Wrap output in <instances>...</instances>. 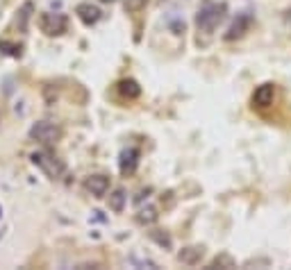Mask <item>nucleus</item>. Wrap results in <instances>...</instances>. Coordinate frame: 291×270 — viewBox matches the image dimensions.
<instances>
[{"label":"nucleus","instance_id":"obj_5","mask_svg":"<svg viewBox=\"0 0 291 270\" xmlns=\"http://www.w3.org/2000/svg\"><path fill=\"white\" fill-rule=\"evenodd\" d=\"M250 23H253V16H250V11H243V14H237V18L232 21V25L227 27L225 32V41H234V39H241L243 34L248 32Z\"/></svg>","mask_w":291,"mask_h":270},{"label":"nucleus","instance_id":"obj_8","mask_svg":"<svg viewBox=\"0 0 291 270\" xmlns=\"http://www.w3.org/2000/svg\"><path fill=\"white\" fill-rule=\"evenodd\" d=\"M273 100H275V87L273 84H262V87L255 89V93H253L255 107L264 109V107H269V105H273Z\"/></svg>","mask_w":291,"mask_h":270},{"label":"nucleus","instance_id":"obj_7","mask_svg":"<svg viewBox=\"0 0 291 270\" xmlns=\"http://www.w3.org/2000/svg\"><path fill=\"white\" fill-rule=\"evenodd\" d=\"M137 163H139V150H137V148H125V150L121 152V159H119L121 173L132 175L137 170Z\"/></svg>","mask_w":291,"mask_h":270},{"label":"nucleus","instance_id":"obj_3","mask_svg":"<svg viewBox=\"0 0 291 270\" xmlns=\"http://www.w3.org/2000/svg\"><path fill=\"white\" fill-rule=\"evenodd\" d=\"M30 139L37 141V143H55V141L60 139V127L48 120H39V123L32 125V130H30Z\"/></svg>","mask_w":291,"mask_h":270},{"label":"nucleus","instance_id":"obj_6","mask_svg":"<svg viewBox=\"0 0 291 270\" xmlns=\"http://www.w3.org/2000/svg\"><path fill=\"white\" fill-rule=\"evenodd\" d=\"M84 186L93 198H105V193L109 191V177L107 175H89Z\"/></svg>","mask_w":291,"mask_h":270},{"label":"nucleus","instance_id":"obj_15","mask_svg":"<svg viewBox=\"0 0 291 270\" xmlns=\"http://www.w3.org/2000/svg\"><path fill=\"white\" fill-rule=\"evenodd\" d=\"M148 5V0H125V11L135 14V11H141L144 7Z\"/></svg>","mask_w":291,"mask_h":270},{"label":"nucleus","instance_id":"obj_4","mask_svg":"<svg viewBox=\"0 0 291 270\" xmlns=\"http://www.w3.org/2000/svg\"><path fill=\"white\" fill-rule=\"evenodd\" d=\"M32 162L37 163L39 168H41L43 173H48L53 179H57L62 173H64V166H62V163L57 162L53 155H48V152H34V155H32Z\"/></svg>","mask_w":291,"mask_h":270},{"label":"nucleus","instance_id":"obj_16","mask_svg":"<svg viewBox=\"0 0 291 270\" xmlns=\"http://www.w3.org/2000/svg\"><path fill=\"white\" fill-rule=\"evenodd\" d=\"M216 266H223V268H234V261H232L227 254H221V257H216V259L212 261V268H216Z\"/></svg>","mask_w":291,"mask_h":270},{"label":"nucleus","instance_id":"obj_11","mask_svg":"<svg viewBox=\"0 0 291 270\" xmlns=\"http://www.w3.org/2000/svg\"><path fill=\"white\" fill-rule=\"evenodd\" d=\"M119 93L132 100V98H139L141 96V87L137 84L135 80H121L119 82Z\"/></svg>","mask_w":291,"mask_h":270},{"label":"nucleus","instance_id":"obj_13","mask_svg":"<svg viewBox=\"0 0 291 270\" xmlns=\"http://www.w3.org/2000/svg\"><path fill=\"white\" fill-rule=\"evenodd\" d=\"M139 222H144V225H150V222H155L157 220V209L155 207H146V209H141L139 211Z\"/></svg>","mask_w":291,"mask_h":270},{"label":"nucleus","instance_id":"obj_12","mask_svg":"<svg viewBox=\"0 0 291 270\" xmlns=\"http://www.w3.org/2000/svg\"><path fill=\"white\" fill-rule=\"evenodd\" d=\"M125 200H128L125 191H123V189H114L112 193H109V209L116 211V214H119V211H123Z\"/></svg>","mask_w":291,"mask_h":270},{"label":"nucleus","instance_id":"obj_9","mask_svg":"<svg viewBox=\"0 0 291 270\" xmlns=\"http://www.w3.org/2000/svg\"><path fill=\"white\" fill-rule=\"evenodd\" d=\"M75 14L80 16V21L84 23V25H93V23H98V18H100V9H98L96 5H91V2H82V5H77Z\"/></svg>","mask_w":291,"mask_h":270},{"label":"nucleus","instance_id":"obj_17","mask_svg":"<svg viewBox=\"0 0 291 270\" xmlns=\"http://www.w3.org/2000/svg\"><path fill=\"white\" fill-rule=\"evenodd\" d=\"M128 261L132 266H137V268H157V264L155 261H150V259H137V257H130Z\"/></svg>","mask_w":291,"mask_h":270},{"label":"nucleus","instance_id":"obj_10","mask_svg":"<svg viewBox=\"0 0 291 270\" xmlns=\"http://www.w3.org/2000/svg\"><path fill=\"white\" fill-rule=\"evenodd\" d=\"M200 257H203V248L200 245H191V248H184L182 252L178 254V259L182 261V264L187 266H196L200 261Z\"/></svg>","mask_w":291,"mask_h":270},{"label":"nucleus","instance_id":"obj_2","mask_svg":"<svg viewBox=\"0 0 291 270\" xmlns=\"http://www.w3.org/2000/svg\"><path fill=\"white\" fill-rule=\"evenodd\" d=\"M39 27L41 32H46L48 37H60L66 30V16L64 14H53V11H46L39 16Z\"/></svg>","mask_w":291,"mask_h":270},{"label":"nucleus","instance_id":"obj_1","mask_svg":"<svg viewBox=\"0 0 291 270\" xmlns=\"http://www.w3.org/2000/svg\"><path fill=\"white\" fill-rule=\"evenodd\" d=\"M225 2H210L207 0L205 5L198 9V16H196V25H198V30H203V32H212V30H216V25L223 21V16H225Z\"/></svg>","mask_w":291,"mask_h":270},{"label":"nucleus","instance_id":"obj_14","mask_svg":"<svg viewBox=\"0 0 291 270\" xmlns=\"http://www.w3.org/2000/svg\"><path fill=\"white\" fill-rule=\"evenodd\" d=\"M150 238H152V241H155V243L157 245H162V248H171V236H168V234L166 232H159V229H155V232H150Z\"/></svg>","mask_w":291,"mask_h":270},{"label":"nucleus","instance_id":"obj_18","mask_svg":"<svg viewBox=\"0 0 291 270\" xmlns=\"http://www.w3.org/2000/svg\"><path fill=\"white\" fill-rule=\"evenodd\" d=\"M103 2H112V0H103Z\"/></svg>","mask_w":291,"mask_h":270}]
</instances>
